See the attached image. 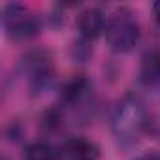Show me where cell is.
<instances>
[{
    "mask_svg": "<svg viewBox=\"0 0 160 160\" xmlns=\"http://www.w3.org/2000/svg\"><path fill=\"white\" fill-rule=\"evenodd\" d=\"M151 13H152V19L156 21V25H160V0L151 6Z\"/></svg>",
    "mask_w": 160,
    "mask_h": 160,
    "instance_id": "obj_11",
    "label": "cell"
},
{
    "mask_svg": "<svg viewBox=\"0 0 160 160\" xmlns=\"http://www.w3.org/2000/svg\"><path fill=\"white\" fill-rule=\"evenodd\" d=\"M53 55L47 49H30L21 57L19 70L27 77L30 92L42 94L45 92L55 79V62Z\"/></svg>",
    "mask_w": 160,
    "mask_h": 160,
    "instance_id": "obj_3",
    "label": "cell"
},
{
    "mask_svg": "<svg viewBox=\"0 0 160 160\" xmlns=\"http://www.w3.org/2000/svg\"><path fill=\"white\" fill-rule=\"evenodd\" d=\"M91 96H92V83L89 81L87 77L83 75H77L73 79L62 87V92H60V102L62 106L60 108H77V109H89V102H91Z\"/></svg>",
    "mask_w": 160,
    "mask_h": 160,
    "instance_id": "obj_5",
    "label": "cell"
},
{
    "mask_svg": "<svg viewBox=\"0 0 160 160\" xmlns=\"http://www.w3.org/2000/svg\"><path fill=\"white\" fill-rule=\"evenodd\" d=\"M23 160H58V152L53 149L51 143L38 139V141H32L25 147Z\"/></svg>",
    "mask_w": 160,
    "mask_h": 160,
    "instance_id": "obj_9",
    "label": "cell"
},
{
    "mask_svg": "<svg viewBox=\"0 0 160 160\" xmlns=\"http://www.w3.org/2000/svg\"><path fill=\"white\" fill-rule=\"evenodd\" d=\"M136 160H160V152H143Z\"/></svg>",
    "mask_w": 160,
    "mask_h": 160,
    "instance_id": "obj_12",
    "label": "cell"
},
{
    "mask_svg": "<svg viewBox=\"0 0 160 160\" xmlns=\"http://www.w3.org/2000/svg\"><path fill=\"white\" fill-rule=\"evenodd\" d=\"M104 34H106V42L111 51L128 53L138 45V42L141 38V27L138 23L136 13L130 8L122 6V8H117L108 17Z\"/></svg>",
    "mask_w": 160,
    "mask_h": 160,
    "instance_id": "obj_2",
    "label": "cell"
},
{
    "mask_svg": "<svg viewBox=\"0 0 160 160\" xmlns=\"http://www.w3.org/2000/svg\"><path fill=\"white\" fill-rule=\"evenodd\" d=\"M149 108L136 94H126L111 113V132L119 145H134L145 132L149 122Z\"/></svg>",
    "mask_w": 160,
    "mask_h": 160,
    "instance_id": "obj_1",
    "label": "cell"
},
{
    "mask_svg": "<svg viewBox=\"0 0 160 160\" xmlns=\"http://www.w3.org/2000/svg\"><path fill=\"white\" fill-rule=\"evenodd\" d=\"M60 160H98L100 149L96 143L85 138H70L62 143L58 151Z\"/></svg>",
    "mask_w": 160,
    "mask_h": 160,
    "instance_id": "obj_7",
    "label": "cell"
},
{
    "mask_svg": "<svg viewBox=\"0 0 160 160\" xmlns=\"http://www.w3.org/2000/svg\"><path fill=\"white\" fill-rule=\"evenodd\" d=\"M139 83L152 92L160 94V51H147L139 64Z\"/></svg>",
    "mask_w": 160,
    "mask_h": 160,
    "instance_id": "obj_8",
    "label": "cell"
},
{
    "mask_svg": "<svg viewBox=\"0 0 160 160\" xmlns=\"http://www.w3.org/2000/svg\"><path fill=\"white\" fill-rule=\"evenodd\" d=\"M2 28L12 42H28L42 30L38 15L19 2H10L2 10Z\"/></svg>",
    "mask_w": 160,
    "mask_h": 160,
    "instance_id": "obj_4",
    "label": "cell"
},
{
    "mask_svg": "<svg viewBox=\"0 0 160 160\" xmlns=\"http://www.w3.org/2000/svg\"><path fill=\"white\" fill-rule=\"evenodd\" d=\"M106 25H108V19H106L104 12L100 8H94V6L85 8L77 15L79 38H83V40H87L91 43L106 32Z\"/></svg>",
    "mask_w": 160,
    "mask_h": 160,
    "instance_id": "obj_6",
    "label": "cell"
},
{
    "mask_svg": "<svg viewBox=\"0 0 160 160\" xmlns=\"http://www.w3.org/2000/svg\"><path fill=\"white\" fill-rule=\"evenodd\" d=\"M2 160H10V158H6V156H4V158H2Z\"/></svg>",
    "mask_w": 160,
    "mask_h": 160,
    "instance_id": "obj_13",
    "label": "cell"
},
{
    "mask_svg": "<svg viewBox=\"0 0 160 160\" xmlns=\"http://www.w3.org/2000/svg\"><path fill=\"white\" fill-rule=\"evenodd\" d=\"M70 55L73 58V62H87L91 57H92V43L79 38L77 42L72 43V49H70Z\"/></svg>",
    "mask_w": 160,
    "mask_h": 160,
    "instance_id": "obj_10",
    "label": "cell"
}]
</instances>
